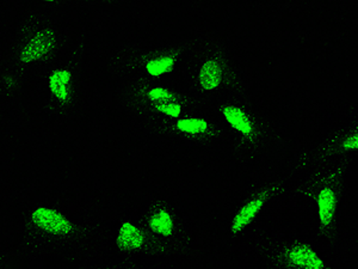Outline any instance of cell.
<instances>
[{"label":"cell","instance_id":"6da1fadb","mask_svg":"<svg viewBox=\"0 0 358 269\" xmlns=\"http://www.w3.org/2000/svg\"><path fill=\"white\" fill-rule=\"evenodd\" d=\"M342 167H330L317 172L310 181V200L314 205L317 230L322 236L334 233L339 212Z\"/></svg>","mask_w":358,"mask_h":269},{"label":"cell","instance_id":"7c38bea8","mask_svg":"<svg viewBox=\"0 0 358 269\" xmlns=\"http://www.w3.org/2000/svg\"><path fill=\"white\" fill-rule=\"evenodd\" d=\"M176 66V57L173 54H160L151 57L145 64V71L153 78L163 77L173 71Z\"/></svg>","mask_w":358,"mask_h":269},{"label":"cell","instance_id":"8992f818","mask_svg":"<svg viewBox=\"0 0 358 269\" xmlns=\"http://www.w3.org/2000/svg\"><path fill=\"white\" fill-rule=\"evenodd\" d=\"M221 114L233 131L248 140L255 139L257 134L256 125L244 108L236 104H226L222 106Z\"/></svg>","mask_w":358,"mask_h":269},{"label":"cell","instance_id":"ba28073f","mask_svg":"<svg viewBox=\"0 0 358 269\" xmlns=\"http://www.w3.org/2000/svg\"><path fill=\"white\" fill-rule=\"evenodd\" d=\"M117 247L126 251H136L146 244V235L141 228L131 221H123L116 236Z\"/></svg>","mask_w":358,"mask_h":269},{"label":"cell","instance_id":"5b68a950","mask_svg":"<svg viewBox=\"0 0 358 269\" xmlns=\"http://www.w3.org/2000/svg\"><path fill=\"white\" fill-rule=\"evenodd\" d=\"M55 35L50 30H40L29 37L20 52L21 62L24 64H34L45 59L55 47Z\"/></svg>","mask_w":358,"mask_h":269},{"label":"cell","instance_id":"7a4b0ae2","mask_svg":"<svg viewBox=\"0 0 358 269\" xmlns=\"http://www.w3.org/2000/svg\"><path fill=\"white\" fill-rule=\"evenodd\" d=\"M277 269H334L325 257L305 242L282 245L275 256Z\"/></svg>","mask_w":358,"mask_h":269},{"label":"cell","instance_id":"277c9868","mask_svg":"<svg viewBox=\"0 0 358 269\" xmlns=\"http://www.w3.org/2000/svg\"><path fill=\"white\" fill-rule=\"evenodd\" d=\"M35 228L54 236H69L73 233V224L57 209L47 206L36 207L30 216Z\"/></svg>","mask_w":358,"mask_h":269},{"label":"cell","instance_id":"4fadbf2b","mask_svg":"<svg viewBox=\"0 0 358 269\" xmlns=\"http://www.w3.org/2000/svg\"><path fill=\"white\" fill-rule=\"evenodd\" d=\"M176 130L192 137L207 134L210 131V123L200 116H183L176 121Z\"/></svg>","mask_w":358,"mask_h":269},{"label":"cell","instance_id":"3957f363","mask_svg":"<svg viewBox=\"0 0 358 269\" xmlns=\"http://www.w3.org/2000/svg\"><path fill=\"white\" fill-rule=\"evenodd\" d=\"M273 192H275L273 187L263 188L262 191L251 196L236 211V214L233 216L232 223H231V231L233 235H239L244 231L245 228H248L250 225L252 224L253 221L263 211L265 205L268 204Z\"/></svg>","mask_w":358,"mask_h":269},{"label":"cell","instance_id":"8fae6325","mask_svg":"<svg viewBox=\"0 0 358 269\" xmlns=\"http://www.w3.org/2000/svg\"><path fill=\"white\" fill-rule=\"evenodd\" d=\"M148 228L158 236H172L175 231V218L170 211L165 208H159L148 218Z\"/></svg>","mask_w":358,"mask_h":269},{"label":"cell","instance_id":"5bb4252c","mask_svg":"<svg viewBox=\"0 0 358 269\" xmlns=\"http://www.w3.org/2000/svg\"><path fill=\"white\" fill-rule=\"evenodd\" d=\"M147 98L153 106H158V104H163V103L176 101L177 96H176L173 91H171L166 86L157 85L147 91Z\"/></svg>","mask_w":358,"mask_h":269},{"label":"cell","instance_id":"52a82bcc","mask_svg":"<svg viewBox=\"0 0 358 269\" xmlns=\"http://www.w3.org/2000/svg\"><path fill=\"white\" fill-rule=\"evenodd\" d=\"M197 77L201 89L207 92H213L224 84L226 77L224 64L217 57L206 59L201 64Z\"/></svg>","mask_w":358,"mask_h":269},{"label":"cell","instance_id":"9a60e30c","mask_svg":"<svg viewBox=\"0 0 358 269\" xmlns=\"http://www.w3.org/2000/svg\"><path fill=\"white\" fill-rule=\"evenodd\" d=\"M153 108L155 111H158L159 114L167 116V118H175V120L183 118V104L179 102L178 99L153 106Z\"/></svg>","mask_w":358,"mask_h":269},{"label":"cell","instance_id":"9c48e42d","mask_svg":"<svg viewBox=\"0 0 358 269\" xmlns=\"http://www.w3.org/2000/svg\"><path fill=\"white\" fill-rule=\"evenodd\" d=\"M358 152V126L352 127L341 135L334 137L326 146V153L330 157L349 155Z\"/></svg>","mask_w":358,"mask_h":269},{"label":"cell","instance_id":"30bf717a","mask_svg":"<svg viewBox=\"0 0 358 269\" xmlns=\"http://www.w3.org/2000/svg\"><path fill=\"white\" fill-rule=\"evenodd\" d=\"M72 72L67 69H54L48 77V89L59 102L65 103L71 98Z\"/></svg>","mask_w":358,"mask_h":269}]
</instances>
